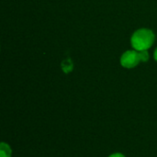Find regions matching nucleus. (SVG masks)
<instances>
[{"label":"nucleus","mask_w":157,"mask_h":157,"mask_svg":"<svg viewBox=\"0 0 157 157\" xmlns=\"http://www.w3.org/2000/svg\"><path fill=\"white\" fill-rule=\"evenodd\" d=\"M155 40V35L150 29L142 28L135 30L131 37V45L133 50L148 51Z\"/></svg>","instance_id":"nucleus-1"},{"label":"nucleus","mask_w":157,"mask_h":157,"mask_svg":"<svg viewBox=\"0 0 157 157\" xmlns=\"http://www.w3.org/2000/svg\"><path fill=\"white\" fill-rule=\"evenodd\" d=\"M121 65L126 69H132L136 67L141 62L139 52L136 50H128L122 53L120 59Z\"/></svg>","instance_id":"nucleus-2"},{"label":"nucleus","mask_w":157,"mask_h":157,"mask_svg":"<svg viewBox=\"0 0 157 157\" xmlns=\"http://www.w3.org/2000/svg\"><path fill=\"white\" fill-rule=\"evenodd\" d=\"M12 156V149L8 144L2 142L0 144V157H11Z\"/></svg>","instance_id":"nucleus-3"},{"label":"nucleus","mask_w":157,"mask_h":157,"mask_svg":"<svg viewBox=\"0 0 157 157\" xmlns=\"http://www.w3.org/2000/svg\"><path fill=\"white\" fill-rule=\"evenodd\" d=\"M62 68H63L64 73H66V74L70 73L73 70V63H72V62L69 59L64 60L63 63H62Z\"/></svg>","instance_id":"nucleus-4"},{"label":"nucleus","mask_w":157,"mask_h":157,"mask_svg":"<svg viewBox=\"0 0 157 157\" xmlns=\"http://www.w3.org/2000/svg\"><path fill=\"white\" fill-rule=\"evenodd\" d=\"M139 54H140V58H141L142 63H146V62L149 61V52H148V51H140Z\"/></svg>","instance_id":"nucleus-5"},{"label":"nucleus","mask_w":157,"mask_h":157,"mask_svg":"<svg viewBox=\"0 0 157 157\" xmlns=\"http://www.w3.org/2000/svg\"><path fill=\"white\" fill-rule=\"evenodd\" d=\"M109 157H126L123 154H121V153H114V154H112V155H109Z\"/></svg>","instance_id":"nucleus-6"},{"label":"nucleus","mask_w":157,"mask_h":157,"mask_svg":"<svg viewBox=\"0 0 157 157\" xmlns=\"http://www.w3.org/2000/svg\"><path fill=\"white\" fill-rule=\"evenodd\" d=\"M154 59H155V61L157 62V47L156 49L155 50V52H154Z\"/></svg>","instance_id":"nucleus-7"}]
</instances>
